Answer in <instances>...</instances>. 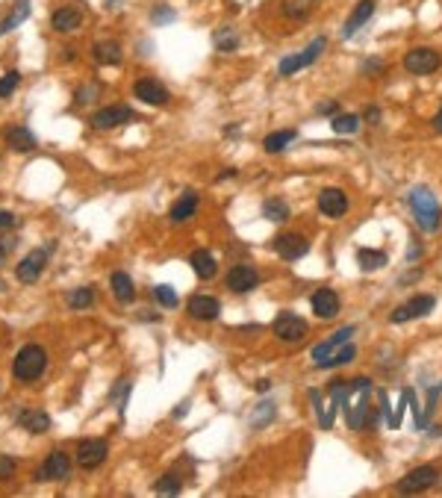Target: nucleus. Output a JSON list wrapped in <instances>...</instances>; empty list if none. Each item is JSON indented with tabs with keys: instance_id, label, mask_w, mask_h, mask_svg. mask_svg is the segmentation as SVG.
I'll use <instances>...</instances> for the list:
<instances>
[{
	"instance_id": "f257e3e1",
	"label": "nucleus",
	"mask_w": 442,
	"mask_h": 498,
	"mask_svg": "<svg viewBox=\"0 0 442 498\" xmlns=\"http://www.w3.org/2000/svg\"><path fill=\"white\" fill-rule=\"evenodd\" d=\"M354 336V327H339L333 336H327L324 342H319L313 348V363L319 369H336V366H345L357 357V348L351 342Z\"/></svg>"
},
{
	"instance_id": "f03ea898",
	"label": "nucleus",
	"mask_w": 442,
	"mask_h": 498,
	"mask_svg": "<svg viewBox=\"0 0 442 498\" xmlns=\"http://www.w3.org/2000/svg\"><path fill=\"white\" fill-rule=\"evenodd\" d=\"M345 419L351 430H363L369 425V410H372V380L369 377H354L345 384Z\"/></svg>"
},
{
	"instance_id": "7ed1b4c3",
	"label": "nucleus",
	"mask_w": 442,
	"mask_h": 498,
	"mask_svg": "<svg viewBox=\"0 0 442 498\" xmlns=\"http://www.w3.org/2000/svg\"><path fill=\"white\" fill-rule=\"evenodd\" d=\"M410 209H413L422 230L434 233V230L439 227V201L434 198V192L428 186H416L410 192Z\"/></svg>"
},
{
	"instance_id": "20e7f679",
	"label": "nucleus",
	"mask_w": 442,
	"mask_h": 498,
	"mask_svg": "<svg viewBox=\"0 0 442 498\" xmlns=\"http://www.w3.org/2000/svg\"><path fill=\"white\" fill-rule=\"evenodd\" d=\"M44 369H47V351L42 345H24L12 363V372L18 380H36L44 375Z\"/></svg>"
},
{
	"instance_id": "39448f33",
	"label": "nucleus",
	"mask_w": 442,
	"mask_h": 498,
	"mask_svg": "<svg viewBox=\"0 0 442 498\" xmlns=\"http://www.w3.org/2000/svg\"><path fill=\"white\" fill-rule=\"evenodd\" d=\"M342 401H345V384H342V380H333V384H331L324 404H321V395L313 392V404L319 410V425L321 427H331L333 425V416H336V410H339Z\"/></svg>"
},
{
	"instance_id": "423d86ee",
	"label": "nucleus",
	"mask_w": 442,
	"mask_h": 498,
	"mask_svg": "<svg viewBox=\"0 0 442 498\" xmlns=\"http://www.w3.org/2000/svg\"><path fill=\"white\" fill-rule=\"evenodd\" d=\"M324 47H327V42L324 39H316V42H309V47L307 51H301V54H292V56H286V59H281V65H277V71H281L283 77H289V74H295V71H301V68H309L321 54H324Z\"/></svg>"
},
{
	"instance_id": "0eeeda50",
	"label": "nucleus",
	"mask_w": 442,
	"mask_h": 498,
	"mask_svg": "<svg viewBox=\"0 0 442 498\" xmlns=\"http://www.w3.org/2000/svg\"><path fill=\"white\" fill-rule=\"evenodd\" d=\"M439 62L442 59H439V54L434 51V47H413V51L404 56V68L410 74L424 77V74H434L439 68Z\"/></svg>"
},
{
	"instance_id": "6e6552de",
	"label": "nucleus",
	"mask_w": 442,
	"mask_h": 498,
	"mask_svg": "<svg viewBox=\"0 0 442 498\" xmlns=\"http://www.w3.org/2000/svg\"><path fill=\"white\" fill-rule=\"evenodd\" d=\"M439 480V472L436 466H419L413 472H407L401 478V484H398V492L404 495H413V492H424V490H431L434 484Z\"/></svg>"
},
{
	"instance_id": "1a4fd4ad",
	"label": "nucleus",
	"mask_w": 442,
	"mask_h": 498,
	"mask_svg": "<svg viewBox=\"0 0 442 498\" xmlns=\"http://www.w3.org/2000/svg\"><path fill=\"white\" fill-rule=\"evenodd\" d=\"M434 298L431 295H413L407 304H401V307H395L392 310V315H389V322L392 324H404V322H410V319H419V315H428L431 310H434Z\"/></svg>"
},
{
	"instance_id": "9d476101",
	"label": "nucleus",
	"mask_w": 442,
	"mask_h": 498,
	"mask_svg": "<svg viewBox=\"0 0 442 498\" xmlns=\"http://www.w3.org/2000/svg\"><path fill=\"white\" fill-rule=\"evenodd\" d=\"M133 119H136L133 109H130V107H121V104H116V107H104V109H97V112L92 115V127H97V130H112V127H121V124L133 121Z\"/></svg>"
},
{
	"instance_id": "9b49d317",
	"label": "nucleus",
	"mask_w": 442,
	"mask_h": 498,
	"mask_svg": "<svg viewBox=\"0 0 442 498\" xmlns=\"http://www.w3.org/2000/svg\"><path fill=\"white\" fill-rule=\"evenodd\" d=\"M133 92H136V97H139L142 104H151V107H162V104H168V101H171L168 89L162 86L159 80H154V77H142V80H136Z\"/></svg>"
},
{
	"instance_id": "f8f14e48",
	"label": "nucleus",
	"mask_w": 442,
	"mask_h": 498,
	"mask_svg": "<svg viewBox=\"0 0 442 498\" xmlns=\"http://www.w3.org/2000/svg\"><path fill=\"white\" fill-rule=\"evenodd\" d=\"M271 327H274L277 339H283V342H298L307 334V322L301 319V315H295V312H281Z\"/></svg>"
},
{
	"instance_id": "ddd939ff",
	"label": "nucleus",
	"mask_w": 442,
	"mask_h": 498,
	"mask_svg": "<svg viewBox=\"0 0 442 498\" xmlns=\"http://www.w3.org/2000/svg\"><path fill=\"white\" fill-rule=\"evenodd\" d=\"M274 251H277V257H281V260L295 262V260H301L309 251V242L301 233H281V236L274 239Z\"/></svg>"
},
{
	"instance_id": "4468645a",
	"label": "nucleus",
	"mask_w": 442,
	"mask_h": 498,
	"mask_svg": "<svg viewBox=\"0 0 442 498\" xmlns=\"http://www.w3.org/2000/svg\"><path fill=\"white\" fill-rule=\"evenodd\" d=\"M186 310H189V315L195 322H216L221 315V304L212 295H192Z\"/></svg>"
},
{
	"instance_id": "2eb2a0df",
	"label": "nucleus",
	"mask_w": 442,
	"mask_h": 498,
	"mask_svg": "<svg viewBox=\"0 0 442 498\" xmlns=\"http://www.w3.org/2000/svg\"><path fill=\"white\" fill-rule=\"evenodd\" d=\"M106 442L104 439H83L77 448V466H83V469H94V466H101V463L106 460Z\"/></svg>"
},
{
	"instance_id": "dca6fc26",
	"label": "nucleus",
	"mask_w": 442,
	"mask_h": 498,
	"mask_svg": "<svg viewBox=\"0 0 442 498\" xmlns=\"http://www.w3.org/2000/svg\"><path fill=\"white\" fill-rule=\"evenodd\" d=\"M44 265H47V251H30V254L18 262V269H15V277H18L21 284H36V280L42 277V272H44Z\"/></svg>"
},
{
	"instance_id": "f3484780",
	"label": "nucleus",
	"mask_w": 442,
	"mask_h": 498,
	"mask_svg": "<svg viewBox=\"0 0 442 498\" xmlns=\"http://www.w3.org/2000/svg\"><path fill=\"white\" fill-rule=\"evenodd\" d=\"M319 209L324 215H331V219H339V215H345L348 212V195L331 186V189H321L319 192Z\"/></svg>"
},
{
	"instance_id": "a211bd4d",
	"label": "nucleus",
	"mask_w": 442,
	"mask_h": 498,
	"mask_svg": "<svg viewBox=\"0 0 442 498\" xmlns=\"http://www.w3.org/2000/svg\"><path fill=\"white\" fill-rule=\"evenodd\" d=\"M68 472H71V457L65 454V451H51V454H47V460H44L42 472L36 478L39 480H65V478H68Z\"/></svg>"
},
{
	"instance_id": "6ab92c4d",
	"label": "nucleus",
	"mask_w": 442,
	"mask_h": 498,
	"mask_svg": "<svg viewBox=\"0 0 442 498\" xmlns=\"http://www.w3.org/2000/svg\"><path fill=\"white\" fill-rule=\"evenodd\" d=\"M257 284H259V274H257L254 265H233L231 274H227V289L239 292V295L251 292Z\"/></svg>"
},
{
	"instance_id": "aec40b11",
	"label": "nucleus",
	"mask_w": 442,
	"mask_h": 498,
	"mask_svg": "<svg viewBox=\"0 0 442 498\" xmlns=\"http://www.w3.org/2000/svg\"><path fill=\"white\" fill-rule=\"evenodd\" d=\"M309 307H313V312L324 322L336 319L339 315V295L333 289H319V292H313V298H309Z\"/></svg>"
},
{
	"instance_id": "412c9836",
	"label": "nucleus",
	"mask_w": 442,
	"mask_h": 498,
	"mask_svg": "<svg viewBox=\"0 0 442 498\" xmlns=\"http://www.w3.org/2000/svg\"><path fill=\"white\" fill-rule=\"evenodd\" d=\"M372 15H374V0H360V4L354 6V12L348 15L345 27H342V36H345V39H351L354 32H357L360 27H363V24L372 18Z\"/></svg>"
},
{
	"instance_id": "4be33fe9",
	"label": "nucleus",
	"mask_w": 442,
	"mask_h": 498,
	"mask_svg": "<svg viewBox=\"0 0 442 498\" xmlns=\"http://www.w3.org/2000/svg\"><path fill=\"white\" fill-rule=\"evenodd\" d=\"M15 422H18L24 430H30V434H42V430L51 427V416H47L44 410H36V407L21 410L18 416H15Z\"/></svg>"
},
{
	"instance_id": "5701e85b",
	"label": "nucleus",
	"mask_w": 442,
	"mask_h": 498,
	"mask_svg": "<svg viewBox=\"0 0 442 498\" xmlns=\"http://www.w3.org/2000/svg\"><path fill=\"white\" fill-rule=\"evenodd\" d=\"M6 142L12 151H18V154H30V151H36V136L27 130V127H6Z\"/></svg>"
},
{
	"instance_id": "b1692460",
	"label": "nucleus",
	"mask_w": 442,
	"mask_h": 498,
	"mask_svg": "<svg viewBox=\"0 0 442 498\" xmlns=\"http://www.w3.org/2000/svg\"><path fill=\"white\" fill-rule=\"evenodd\" d=\"M80 21H83V15H80V9H74V6H62V9H56V12H54V18H51L54 30H59V32H71V30H77Z\"/></svg>"
},
{
	"instance_id": "393cba45",
	"label": "nucleus",
	"mask_w": 442,
	"mask_h": 498,
	"mask_svg": "<svg viewBox=\"0 0 442 498\" xmlns=\"http://www.w3.org/2000/svg\"><path fill=\"white\" fill-rule=\"evenodd\" d=\"M195 209H198V195L195 192H183L177 198V204L171 207V221H186L195 215Z\"/></svg>"
},
{
	"instance_id": "a878e982",
	"label": "nucleus",
	"mask_w": 442,
	"mask_h": 498,
	"mask_svg": "<svg viewBox=\"0 0 442 498\" xmlns=\"http://www.w3.org/2000/svg\"><path fill=\"white\" fill-rule=\"evenodd\" d=\"M192 269H195V274H198L201 280H212V277H216V272H219V262H216V257L207 254V251H195L192 254Z\"/></svg>"
},
{
	"instance_id": "bb28decb",
	"label": "nucleus",
	"mask_w": 442,
	"mask_h": 498,
	"mask_svg": "<svg viewBox=\"0 0 442 498\" xmlns=\"http://www.w3.org/2000/svg\"><path fill=\"white\" fill-rule=\"evenodd\" d=\"M109 286H112V295H116L121 304H130V301H133L136 289H133V280H130V274L116 272V274L109 277Z\"/></svg>"
},
{
	"instance_id": "cd10ccee",
	"label": "nucleus",
	"mask_w": 442,
	"mask_h": 498,
	"mask_svg": "<svg viewBox=\"0 0 442 498\" xmlns=\"http://www.w3.org/2000/svg\"><path fill=\"white\" fill-rule=\"evenodd\" d=\"M94 62L97 65H118L121 62V47H118V42H97L94 44Z\"/></svg>"
},
{
	"instance_id": "c85d7f7f",
	"label": "nucleus",
	"mask_w": 442,
	"mask_h": 498,
	"mask_svg": "<svg viewBox=\"0 0 442 498\" xmlns=\"http://www.w3.org/2000/svg\"><path fill=\"white\" fill-rule=\"evenodd\" d=\"M357 262L363 272H378L389 262V257L383 251H372V248H363V251H357Z\"/></svg>"
},
{
	"instance_id": "c756f323",
	"label": "nucleus",
	"mask_w": 442,
	"mask_h": 498,
	"mask_svg": "<svg viewBox=\"0 0 442 498\" xmlns=\"http://www.w3.org/2000/svg\"><path fill=\"white\" fill-rule=\"evenodd\" d=\"M263 215L269 221H286L289 219V204L281 201V198H269V201L263 204Z\"/></svg>"
},
{
	"instance_id": "7c9ffc66",
	"label": "nucleus",
	"mask_w": 442,
	"mask_h": 498,
	"mask_svg": "<svg viewBox=\"0 0 442 498\" xmlns=\"http://www.w3.org/2000/svg\"><path fill=\"white\" fill-rule=\"evenodd\" d=\"M180 490H183V478L174 475V472L162 475V478L156 480V484H154V492H159V495H177Z\"/></svg>"
},
{
	"instance_id": "2f4dec72",
	"label": "nucleus",
	"mask_w": 442,
	"mask_h": 498,
	"mask_svg": "<svg viewBox=\"0 0 442 498\" xmlns=\"http://www.w3.org/2000/svg\"><path fill=\"white\" fill-rule=\"evenodd\" d=\"M295 136H298V133L295 130H281V133H271V136H266V151L269 154H277V151H283V147L289 145V142H295Z\"/></svg>"
},
{
	"instance_id": "473e14b6",
	"label": "nucleus",
	"mask_w": 442,
	"mask_h": 498,
	"mask_svg": "<svg viewBox=\"0 0 442 498\" xmlns=\"http://www.w3.org/2000/svg\"><path fill=\"white\" fill-rule=\"evenodd\" d=\"M333 133H336V136H354V133L360 130V119H357V115H336V119H333Z\"/></svg>"
},
{
	"instance_id": "72a5a7b5",
	"label": "nucleus",
	"mask_w": 442,
	"mask_h": 498,
	"mask_svg": "<svg viewBox=\"0 0 442 498\" xmlns=\"http://www.w3.org/2000/svg\"><path fill=\"white\" fill-rule=\"evenodd\" d=\"M27 15H30V4H27V0H21V4H18V6H15V12L9 15V18H6L4 24H0V36H4V32H9L12 27H18V24H24V21H27Z\"/></svg>"
},
{
	"instance_id": "f704fd0d",
	"label": "nucleus",
	"mask_w": 442,
	"mask_h": 498,
	"mask_svg": "<svg viewBox=\"0 0 442 498\" xmlns=\"http://www.w3.org/2000/svg\"><path fill=\"white\" fill-rule=\"evenodd\" d=\"M89 304H94V289L92 286H80L68 295V307H74V310H83Z\"/></svg>"
},
{
	"instance_id": "c9c22d12",
	"label": "nucleus",
	"mask_w": 442,
	"mask_h": 498,
	"mask_svg": "<svg viewBox=\"0 0 442 498\" xmlns=\"http://www.w3.org/2000/svg\"><path fill=\"white\" fill-rule=\"evenodd\" d=\"M271 419H274V404H271V401H263V404L254 410L251 425H254V427H263V425H269Z\"/></svg>"
},
{
	"instance_id": "e433bc0d",
	"label": "nucleus",
	"mask_w": 442,
	"mask_h": 498,
	"mask_svg": "<svg viewBox=\"0 0 442 498\" xmlns=\"http://www.w3.org/2000/svg\"><path fill=\"white\" fill-rule=\"evenodd\" d=\"M216 44H219V51H233V47H239V36L233 30H219L216 32Z\"/></svg>"
},
{
	"instance_id": "4c0bfd02",
	"label": "nucleus",
	"mask_w": 442,
	"mask_h": 498,
	"mask_svg": "<svg viewBox=\"0 0 442 498\" xmlns=\"http://www.w3.org/2000/svg\"><path fill=\"white\" fill-rule=\"evenodd\" d=\"M154 298L162 304V307H177V292L171 289V286H166V284H159V286H154Z\"/></svg>"
},
{
	"instance_id": "58836bf2",
	"label": "nucleus",
	"mask_w": 442,
	"mask_h": 498,
	"mask_svg": "<svg viewBox=\"0 0 442 498\" xmlns=\"http://www.w3.org/2000/svg\"><path fill=\"white\" fill-rule=\"evenodd\" d=\"M18 83H21V74L18 71H9L0 77V97H9L15 89H18Z\"/></svg>"
},
{
	"instance_id": "ea45409f",
	"label": "nucleus",
	"mask_w": 442,
	"mask_h": 498,
	"mask_svg": "<svg viewBox=\"0 0 442 498\" xmlns=\"http://www.w3.org/2000/svg\"><path fill=\"white\" fill-rule=\"evenodd\" d=\"M168 21H174V12H171L168 6H156V12H154V24H168Z\"/></svg>"
},
{
	"instance_id": "a19ab883",
	"label": "nucleus",
	"mask_w": 442,
	"mask_h": 498,
	"mask_svg": "<svg viewBox=\"0 0 442 498\" xmlns=\"http://www.w3.org/2000/svg\"><path fill=\"white\" fill-rule=\"evenodd\" d=\"M15 472V460L12 457H0V480H6Z\"/></svg>"
},
{
	"instance_id": "79ce46f5",
	"label": "nucleus",
	"mask_w": 442,
	"mask_h": 498,
	"mask_svg": "<svg viewBox=\"0 0 442 498\" xmlns=\"http://www.w3.org/2000/svg\"><path fill=\"white\" fill-rule=\"evenodd\" d=\"M12 224H18V219L9 209H0V227H12Z\"/></svg>"
},
{
	"instance_id": "37998d69",
	"label": "nucleus",
	"mask_w": 442,
	"mask_h": 498,
	"mask_svg": "<svg viewBox=\"0 0 442 498\" xmlns=\"http://www.w3.org/2000/svg\"><path fill=\"white\" fill-rule=\"evenodd\" d=\"M336 112V101H324L319 104V115H333Z\"/></svg>"
},
{
	"instance_id": "c03bdc74",
	"label": "nucleus",
	"mask_w": 442,
	"mask_h": 498,
	"mask_svg": "<svg viewBox=\"0 0 442 498\" xmlns=\"http://www.w3.org/2000/svg\"><path fill=\"white\" fill-rule=\"evenodd\" d=\"M286 15H289V18H304V9H298V6H292V4H286Z\"/></svg>"
},
{
	"instance_id": "a18cd8bd",
	"label": "nucleus",
	"mask_w": 442,
	"mask_h": 498,
	"mask_svg": "<svg viewBox=\"0 0 442 498\" xmlns=\"http://www.w3.org/2000/svg\"><path fill=\"white\" fill-rule=\"evenodd\" d=\"M186 407H189V401H183V404H177V410H174V419H180V416H186Z\"/></svg>"
},
{
	"instance_id": "49530a36",
	"label": "nucleus",
	"mask_w": 442,
	"mask_h": 498,
	"mask_svg": "<svg viewBox=\"0 0 442 498\" xmlns=\"http://www.w3.org/2000/svg\"><path fill=\"white\" fill-rule=\"evenodd\" d=\"M366 119H369V121H378V119H381V112H378V109H372V107H369V112H366Z\"/></svg>"
},
{
	"instance_id": "de8ad7c7",
	"label": "nucleus",
	"mask_w": 442,
	"mask_h": 498,
	"mask_svg": "<svg viewBox=\"0 0 442 498\" xmlns=\"http://www.w3.org/2000/svg\"><path fill=\"white\" fill-rule=\"evenodd\" d=\"M269 389H271L269 380H259V384H257V392H269Z\"/></svg>"
},
{
	"instance_id": "09e8293b",
	"label": "nucleus",
	"mask_w": 442,
	"mask_h": 498,
	"mask_svg": "<svg viewBox=\"0 0 442 498\" xmlns=\"http://www.w3.org/2000/svg\"><path fill=\"white\" fill-rule=\"evenodd\" d=\"M434 127H436V130H439V133H442V109H439V112H436V115H434Z\"/></svg>"
},
{
	"instance_id": "8fccbe9b",
	"label": "nucleus",
	"mask_w": 442,
	"mask_h": 498,
	"mask_svg": "<svg viewBox=\"0 0 442 498\" xmlns=\"http://www.w3.org/2000/svg\"><path fill=\"white\" fill-rule=\"evenodd\" d=\"M227 177H236V169H227V171H221V177H219V180H227Z\"/></svg>"
}]
</instances>
